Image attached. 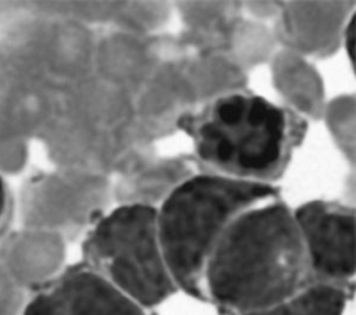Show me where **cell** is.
Wrapping results in <instances>:
<instances>
[{"label": "cell", "mask_w": 356, "mask_h": 315, "mask_svg": "<svg viewBox=\"0 0 356 315\" xmlns=\"http://www.w3.org/2000/svg\"><path fill=\"white\" fill-rule=\"evenodd\" d=\"M312 283L292 210L278 197L234 218L203 275L206 303L228 315L267 309Z\"/></svg>", "instance_id": "6da1fadb"}, {"label": "cell", "mask_w": 356, "mask_h": 315, "mask_svg": "<svg viewBox=\"0 0 356 315\" xmlns=\"http://www.w3.org/2000/svg\"><path fill=\"white\" fill-rule=\"evenodd\" d=\"M177 125L210 173L267 185L284 175L307 130L296 111L245 90L216 96Z\"/></svg>", "instance_id": "7a4b0ae2"}, {"label": "cell", "mask_w": 356, "mask_h": 315, "mask_svg": "<svg viewBox=\"0 0 356 315\" xmlns=\"http://www.w3.org/2000/svg\"><path fill=\"white\" fill-rule=\"evenodd\" d=\"M280 197L274 185L199 173L175 186L157 208V233L178 290L206 303L203 275L225 228L245 210Z\"/></svg>", "instance_id": "3957f363"}, {"label": "cell", "mask_w": 356, "mask_h": 315, "mask_svg": "<svg viewBox=\"0 0 356 315\" xmlns=\"http://www.w3.org/2000/svg\"><path fill=\"white\" fill-rule=\"evenodd\" d=\"M82 262L145 311L178 291L157 233V208L127 203L103 215L82 243Z\"/></svg>", "instance_id": "277c9868"}, {"label": "cell", "mask_w": 356, "mask_h": 315, "mask_svg": "<svg viewBox=\"0 0 356 315\" xmlns=\"http://www.w3.org/2000/svg\"><path fill=\"white\" fill-rule=\"evenodd\" d=\"M313 283L352 289L355 261V208L338 201L312 200L293 211Z\"/></svg>", "instance_id": "5b68a950"}, {"label": "cell", "mask_w": 356, "mask_h": 315, "mask_svg": "<svg viewBox=\"0 0 356 315\" xmlns=\"http://www.w3.org/2000/svg\"><path fill=\"white\" fill-rule=\"evenodd\" d=\"M19 315H146L108 280L79 262L33 287Z\"/></svg>", "instance_id": "8992f818"}, {"label": "cell", "mask_w": 356, "mask_h": 315, "mask_svg": "<svg viewBox=\"0 0 356 315\" xmlns=\"http://www.w3.org/2000/svg\"><path fill=\"white\" fill-rule=\"evenodd\" d=\"M0 264L18 286L31 289L47 282L58 272L63 246L54 232L33 229L4 243Z\"/></svg>", "instance_id": "52a82bcc"}, {"label": "cell", "mask_w": 356, "mask_h": 315, "mask_svg": "<svg viewBox=\"0 0 356 315\" xmlns=\"http://www.w3.org/2000/svg\"><path fill=\"white\" fill-rule=\"evenodd\" d=\"M352 289L312 283L295 296L259 312L248 315H342Z\"/></svg>", "instance_id": "ba28073f"}, {"label": "cell", "mask_w": 356, "mask_h": 315, "mask_svg": "<svg viewBox=\"0 0 356 315\" xmlns=\"http://www.w3.org/2000/svg\"><path fill=\"white\" fill-rule=\"evenodd\" d=\"M21 309L19 286L0 264V315H19Z\"/></svg>", "instance_id": "9c48e42d"}, {"label": "cell", "mask_w": 356, "mask_h": 315, "mask_svg": "<svg viewBox=\"0 0 356 315\" xmlns=\"http://www.w3.org/2000/svg\"><path fill=\"white\" fill-rule=\"evenodd\" d=\"M14 212V198L7 180L0 173V240L6 235Z\"/></svg>", "instance_id": "30bf717a"}, {"label": "cell", "mask_w": 356, "mask_h": 315, "mask_svg": "<svg viewBox=\"0 0 356 315\" xmlns=\"http://www.w3.org/2000/svg\"><path fill=\"white\" fill-rule=\"evenodd\" d=\"M352 26H353V21L350 19L349 26H348L349 36H345V43H346V42L349 43V46H348V53H349V56H350V60L353 58V29H352Z\"/></svg>", "instance_id": "8fae6325"}]
</instances>
